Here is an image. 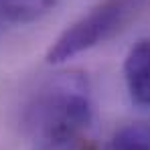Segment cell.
<instances>
[{"mask_svg":"<svg viewBox=\"0 0 150 150\" xmlns=\"http://www.w3.org/2000/svg\"><path fill=\"white\" fill-rule=\"evenodd\" d=\"M93 116L91 89L83 73L69 71L51 77L30 98L25 128L35 142L81 138Z\"/></svg>","mask_w":150,"mask_h":150,"instance_id":"obj_1","label":"cell"},{"mask_svg":"<svg viewBox=\"0 0 150 150\" xmlns=\"http://www.w3.org/2000/svg\"><path fill=\"white\" fill-rule=\"evenodd\" d=\"M146 0H101L89 12L67 26L47 51V63L59 65L75 55L85 53L122 33L126 25L136 18Z\"/></svg>","mask_w":150,"mask_h":150,"instance_id":"obj_2","label":"cell"},{"mask_svg":"<svg viewBox=\"0 0 150 150\" xmlns=\"http://www.w3.org/2000/svg\"><path fill=\"white\" fill-rule=\"evenodd\" d=\"M124 79L134 103L150 108V39L138 41L124 61Z\"/></svg>","mask_w":150,"mask_h":150,"instance_id":"obj_3","label":"cell"},{"mask_svg":"<svg viewBox=\"0 0 150 150\" xmlns=\"http://www.w3.org/2000/svg\"><path fill=\"white\" fill-rule=\"evenodd\" d=\"M57 2L59 0H0V18L12 25L35 23Z\"/></svg>","mask_w":150,"mask_h":150,"instance_id":"obj_4","label":"cell"},{"mask_svg":"<svg viewBox=\"0 0 150 150\" xmlns=\"http://www.w3.org/2000/svg\"><path fill=\"white\" fill-rule=\"evenodd\" d=\"M103 150H150V122H134L120 128Z\"/></svg>","mask_w":150,"mask_h":150,"instance_id":"obj_5","label":"cell"},{"mask_svg":"<svg viewBox=\"0 0 150 150\" xmlns=\"http://www.w3.org/2000/svg\"><path fill=\"white\" fill-rule=\"evenodd\" d=\"M35 150H87L81 138H65V140H47L37 142Z\"/></svg>","mask_w":150,"mask_h":150,"instance_id":"obj_6","label":"cell"}]
</instances>
